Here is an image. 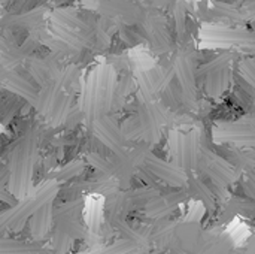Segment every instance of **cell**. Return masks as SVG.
<instances>
[{
  "instance_id": "3957f363",
  "label": "cell",
  "mask_w": 255,
  "mask_h": 254,
  "mask_svg": "<svg viewBox=\"0 0 255 254\" xmlns=\"http://www.w3.org/2000/svg\"><path fill=\"white\" fill-rule=\"evenodd\" d=\"M188 196H190L188 192H176V193H169L166 196H158L143 208L145 217L152 220H161L167 214L173 213L176 207L181 205Z\"/></svg>"
},
{
  "instance_id": "e0dca14e",
  "label": "cell",
  "mask_w": 255,
  "mask_h": 254,
  "mask_svg": "<svg viewBox=\"0 0 255 254\" xmlns=\"http://www.w3.org/2000/svg\"><path fill=\"white\" fill-rule=\"evenodd\" d=\"M82 169H84V165L81 162H73V163L67 165L66 168L57 171L54 174V178L55 180H60V181H66V180H70V178L76 177L78 174H81Z\"/></svg>"
},
{
  "instance_id": "52a82bcc",
  "label": "cell",
  "mask_w": 255,
  "mask_h": 254,
  "mask_svg": "<svg viewBox=\"0 0 255 254\" xmlns=\"http://www.w3.org/2000/svg\"><path fill=\"white\" fill-rule=\"evenodd\" d=\"M178 225H179L178 222H163V220L155 223L154 228H151L152 243H155L158 249L169 250L172 241L175 240Z\"/></svg>"
},
{
  "instance_id": "ba28073f",
  "label": "cell",
  "mask_w": 255,
  "mask_h": 254,
  "mask_svg": "<svg viewBox=\"0 0 255 254\" xmlns=\"http://www.w3.org/2000/svg\"><path fill=\"white\" fill-rule=\"evenodd\" d=\"M43 252L42 246L36 243H24L18 240L3 238L0 243V254H40Z\"/></svg>"
},
{
  "instance_id": "8992f818",
  "label": "cell",
  "mask_w": 255,
  "mask_h": 254,
  "mask_svg": "<svg viewBox=\"0 0 255 254\" xmlns=\"http://www.w3.org/2000/svg\"><path fill=\"white\" fill-rule=\"evenodd\" d=\"M54 202H49L46 205H43L31 219H30V234L31 238L37 243H40L42 240L46 238V235L49 234L51 225L54 222V208H52Z\"/></svg>"
},
{
  "instance_id": "277c9868",
  "label": "cell",
  "mask_w": 255,
  "mask_h": 254,
  "mask_svg": "<svg viewBox=\"0 0 255 254\" xmlns=\"http://www.w3.org/2000/svg\"><path fill=\"white\" fill-rule=\"evenodd\" d=\"M146 163H148L149 171L155 177H158L160 180L169 183L170 186H175V187L179 186L181 187V186H185L188 183V177L184 172V169H181V168L167 165L166 162H161V160L155 159L154 156H148Z\"/></svg>"
},
{
  "instance_id": "8fae6325",
  "label": "cell",
  "mask_w": 255,
  "mask_h": 254,
  "mask_svg": "<svg viewBox=\"0 0 255 254\" xmlns=\"http://www.w3.org/2000/svg\"><path fill=\"white\" fill-rule=\"evenodd\" d=\"M84 201L82 199H73L66 204H61L60 207L54 208V220H66V219H79L82 210H84Z\"/></svg>"
},
{
  "instance_id": "7a4b0ae2",
  "label": "cell",
  "mask_w": 255,
  "mask_h": 254,
  "mask_svg": "<svg viewBox=\"0 0 255 254\" xmlns=\"http://www.w3.org/2000/svg\"><path fill=\"white\" fill-rule=\"evenodd\" d=\"M34 147L28 141H22L10 159V181L9 189L16 199H24L30 190L33 174Z\"/></svg>"
},
{
  "instance_id": "30bf717a",
  "label": "cell",
  "mask_w": 255,
  "mask_h": 254,
  "mask_svg": "<svg viewBox=\"0 0 255 254\" xmlns=\"http://www.w3.org/2000/svg\"><path fill=\"white\" fill-rule=\"evenodd\" d=\"M126 198L131 208H145L154 199L158 198V190L154 189H136L126 193Z\"/></svg>"
},
{
  "instance_id": "5b68a950",
  "label": "cell",
  "mask_w": 255,
  "mask_h": 254,
  "mask_svg": "<svg viewBox=\"0 0 255 254\" xmlns=\"http://www.w3.org/2000/svg\"><path fill=\"white\" fill-rule=\"evenodd\" d=\"M203 231L199 225V222H188L185 220L184 223H179L176 228V240L179 244L188 252H197L200 249V241L203 240Z\"/></svg>"
},
{
  "instance_id": "5bb4252c",
  "label": "cell",
  "mask_w": 255,
  "mask_h": 254,
  "mask_svg": "<svg viewBox=\"0 0 255 254\" xmlns=\"http://www.w3.org/2000/svg\"><path fill=\"white\" fill-rule=\"evenodd\" d=\"M55 228L69 234L73 240H82L87 237L85 226L79 222V219H66V220H54Z\"/></svg>"
},
{
  "instance_id": "9a60e30c",
  "label": "cell",
  "mask_w": 255,
  "mask_h": 254,
  "mask_svg": "<svg viewBox=\"0 0 255 254\" xmlns=\"http://www.w3.org/2000/svg\"><path fill=\"white\" fill-rule=\"evenodd\" d=\"M233 249V241L230 237H221L214 240L209 244H205V247H200L196 254H230Z\"/></svg>"
},
{
  "instance_id": "6da1fadb",
  "label": "cell",
  "mask_w": 255,
  "mask_h": 254,
  "mask_svg": "<svg viewBox=\"0 0 255 254\" xmlns=\"http://www.w3.org/2000/svg\"><path fill=\"white\" fill-rule=\"evenodd\" d=\"M58 193V184L57 180L48 181L46 184L40 186L36 193H33L28 198L21 199L18 205L10 208L9 211L1 214L0 223L1 229H7L10 232H19L24 229L25 223L46 204L54 202L55 196Z\"/></svg>"
},
{
  "instance_id": "2e32d148",
  "label": "cell",
  "mask_w": 255,
  "mask_h": 254,
  "mask_svg": "<svg viewBox=\"0 0 255 254\" xmlns=\"http://www.w3.org/2000/svg\"><path fill=\"white\" fill-rule=\"evenodd\" d=\"M73 241L75 240L69 234L55 228L52 234V240H51V249L55 254H67L73 246Z\"/></svg>"
},
{
  "instance_id": "9c48e42d",
  "label": "cell",
  "mask_w": 255,
  "mask_h": 254,
  "mask_svg": "<svg viewBox=\"0 0 255 254\" xmlns=\"http://www.w3.org/2000/svg\"><path fill=\"white\" fill-rule=\"evenodd\" d=\"M188 183H190V186H188V195L191 198L200 201L205 205L206 211L214 213L215 211V196L209 190V187H206L200 180H196V178L190 180Z\"/></svg>"
},
{
  "instance_id": "4fadbf2b",
  "label": "cell",
  "mask_w": 255,
  "mask_h": 254,
  "mask_svg": "<svg viewBox=\"0 0 255 254\" xmlns=\"http://www.w3.org/2000/svg\"><path fill=\"white\" fill-rule=\"evenodd\" d=\"M226 213H229L232 217L233 216H244V217H255V201H244V199H232L227 204V210Z\"/></svg>"
},
{
  "instance_id": "7c38bea8",
  "label": "cell",
  "mask_w": 255,
  "mask_h": 254,
  "mask_svg": "<svg viewBox=\"0 0 255 254\" xmlns=\"http://www.w3.org/2000/svg\"><path fill=\"white\" fill-rule=\"evenodd\" d=\"M142 250L130 240H121L112 246H108V247H102V249H96V250H91L85 254H137L140 253Z\"/></svg>"
}]
</instances>
